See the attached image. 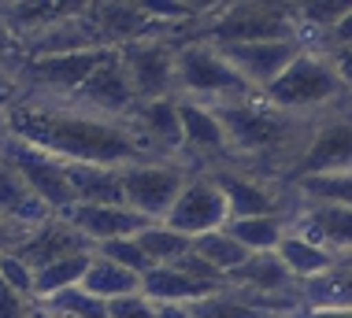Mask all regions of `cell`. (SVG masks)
Listing matches in <instances>:
<instances>
[{
	"mask_svg": "<svg viewBox=\"0 0 352 318\" xmlns=\"http://www.w3.org/2000/svg\"><path fill=\"white\" fill-rule=\"evenodd\" d=\"M4 133L52 152L63 163H100V167H130L152 159L145 141L122 119H104L85 111L71 96L19 93L4 108Z\"/></svg>",
	"mask_w": 352,
	"mask_h": 318,
	"instance_id": "1",
	"label": "cell"
},
{
	"mask_svg": "<svg viewBox=\"0 0 352 318\" xmlns=\"http://www.w3.org/2000/svg\"><path fill=\"white\" fill-rule=\"evenodd\" d=\"M215 115L223 122L234 167L271 181H285V185H289L293 163L300 159L304 144L319 122V115H289L271 108L263 96L223 104V108H215Z\"/></svg>",
	"mask_w": 352,
	"mask_h": 318,
	"instance_id": "2",
	"label": "cell"
},
{
	"mask_svg": "<svg viewBox=\"0 0 352 318\" xmlns=\"http://www.w3.org/2000/svg\"><path fill=\"white\" fill-rule=\"evenodd\" d=\"M182 41L226 45H260V41H297V4H215L204 19L189 23Z\"/></svg>",
	"mask_w": 352,
	"mask_h": 318,
	"instance_id": "3",
	"label": "cell"
},
{
	"mask_svg": "<svg viewBox=\"0 0 352 318\" xmlns=\"http://www.w3.org/2000/svg\"><path fill=\"white\" fill-rule=\"evenodd\" d=\"M175 96L223 108L234 100H249L256 96V89L230 67L223 48L208 41H182L175 45Z\"/></svg>",
	"mask_w": 352,
	"mask_h": 318,
	"instance_id": "4",
	"label": "cell"
},
{
	"mask_svg": "<svg viewBox=\"0 0 352 318\" xmlns=\"http://www.w3.org/2000/svg\"><path fill=\"white\" fill-rule=\"evenodd\" d=\"M260 96L271 108L289 111V115H322L352 100V93L345 89V82L334 71L330 56L311 52V48H300V56L289 63V71L274 85H267Z\"/></svg>",
	"mask_w": 352,
	"mask_h": 318,
	"instance_id": "5",
	"label": "cell"
},
{
	"mask_svg": "<svg viewBox=\"0 0 352 318\" xmlns=\"http://www.w3.org/2000/svg\"><path fill=\"white\" fill-rule=\"evenodd\" d=\"M193 178V170L182 159H145L122 167V189H126V207H134L138 215H145L148 223H164L175 207V200L182 196L186 181Z\"/></svg>",
	"mask_w": 352,
	"mask_h": 318,
	"instance_id": "6",
	"label": "cell"
},
{
	"mask_svg": "<svg viewBox=\"0 0 352 318\" xmlns=\"http://www.w3.org/2000/svg\"><path fill=\"white\" fill-rule=\"evenodd\" d=\"M0 159L12 163L19 174H23L26 185L34 189V196L41 200L56 218L78 204L71 181H67V163L56 159L52 152L34 148V144H26V141H19V137H12V133L0 130Z\"/></svg>",
	"mask_w": 352,
	"mask_h": 318,
	"instance_id": "7",
	"label": "cell"
},
{
	"mask_svg": "<svg viewBox=\"0 0 352 318\" xmlns=\"http://www.w3.org/2000/svg\"><path fill=\"white\" fill-rule=\"evenodd\" d=\"M116 56V48H89V52H67V56H34L15 71V82H23L19 93L37 96H74L85 85L97 67H104Z\"/></svg>",
	"mask_w": 352,
	"mask_h": 318,
	"instance_id": "8",
	"label": "cell"
},
{
	"mask_svg": "<svg viewBox=\"0 0 352 318\" xmlns=\"http://www.w3.org/2000/svg\"><path fill=\"white\" fill-rule=\"evenodd\" d=\"M338 170H352V100L319 115L300 159L289 170V181L308 174H338Z\"/></svg>",
	"mask_w": 352,
	"mask_h": 318,
	"instance_id": "9",
	"label": "cell"
},
{
	"mask_svg": "<svg viewBox=\"0 0 352 318\" xmlns=\"http://www.w3.org/2000/svg\"><path fill=\"white\" fill-rule=\"evenodd\" d=\"M212 181L223 189L226 204H230V218H263V215H293L297 192L285 181H271L260 174L237 167L212 170Z\"/></svg>",
	"mask_w": 352,
	"mask_h": 318,
	"instance_id": "10",
	"label": "cell"
},
{
	"mask_svg": "<svg viewBox=\"0 0 352 318\" xmlns=\"http://www.w3.org/2000/svg\"><path fill=\"white\" fill-rule=\"evenodd\" d=\"M164 223L197 240L204 234H219V229L230 226V204H226L223 189L212 181V174H193Z\"/></svg>",
	"mask_w": 352,
	"mask_h": 318,
	"instance_id": "11",
	"label": "cell"
},
{
	"mask_svg": "<svg viewBox=\"0 0 352 318\" xmlns=\"http://www.w3.org/2000/svg\"><path fill=\"white\" fill-rule=\"evenodd\" d=\"M116 52L141 100L175 96V45L167 37H141V41H130Z\"/></svg>",
	"mask_w": 352,
	"mask_h": 318,
	"instance_id": "12",
	"label": "cell"
},
{
	"mask_svg": "<svg viewBox=\"0 0 352 318\" xmlns=\"http://www.w3.org/2000/svg\"><path fill=\"white\" fill-rule=\"evenodd\" d=\"M71 100L82 104L85 111L104 115V119H122L126 122L130 115H134V108L141 104V96H138L134 82H130L126 67L119 63V52H116L108 63L97 67V71L85 78V85L71 96Z\"/></svg>",
	"mask_w": 352,
	"mask_h": 318,
	"instance_id": "13",
	"label": "cell"
},
{
	"mask_svg": "<svg viewBox=\"0 0 352 318\" xmlns=\"http://www.w3.org/2000/svg\"><path fill=\"white\" fill-rule=\"evenodd\" d=\"M130 126L145 148L152 152V159H182L186 152V130H182V115H178V96H164V100H141Z\"/></svg>",
	"mask_w": 352,
	"mask_h": 318,
	"instance_id": "14",
	"label": "cell"
},
{
	"mask_svg": "<svg viewBox=\"0 0 352 318\" xmlns=\"http://www.w3.org/2000/svg\"><path fill=\"white\" fill-rule=\"evenodd\" d=\"M289 229L316 245L330 248L338 259L352 255V207H338V204H316V200H300L293 204L289 215Z\"/></svg>",
	"mask_w": 352,
	"mask_h": 318,
	"instance_id": "15",
	"label": "cell"
},
{
	"mask_svg": "<svg viewBox=\"0 0 352 318\" xmlns=\"http://www.w3.org/2000/svg\"><path fill=\"white\" fill-rule=\"evenodd\" d=\"M223 56L230 67L260 96L267 85H274L289 71V63L300 56V41H260V45H226Z\"/></svg>",
	"mask_w": 352,
	"mask_h": 318,
	"instance_id": "16",
	"label": "cell"
},
{
	"mask_svg": "<svg viewBox=\"0 0 352 318\" xmlns=\"http://www.w3.org/2000/svg\"><path fill=\"white\" fill-rule=\"evenodd\" d=\"M85 252H97V245H93L85 234H78L71 223H63V218L41 223L37 229H30V234L23 237V245L15 248V255L23 259L26 266H34V271H45V266L60 263V259L85 255Z\"/></svg>",
	"mask_w": 352,
	"mask_h": 318,
	"instance_id": "17",
	"label": "cell"
},
{
	"mask_svg": "<svg viewBox=\"0 0 352 318\" xmlns=\"http://www.w3.org/2000/svg\"><path fill=\"white\" fill-rule=\"evenodd\" d=\"M60 218L71 223L78 234H85L97 248L108 245V240H119V237H138L145 226H152L134 207H100V204H74Z\"/></svg>",
	"mask_w": 352,
	"mask_h": 318,
	"instance_id": "18",
	"label": "cell"
},
{
	"mask_svg": "<svg viewBox=\"0 0 352 318\" xmlns=\"http://www.w3.org/2000/svg\"><path fill=\"white\" fill-rule=\"evenodd\" d=\"M234 288H249L260 296H293L300 293V282L289 274V266L282 263L278 252H252L241 266L230 274Z\"/></svg>",
	"mask_w": 352,
	"mask_h": 318,
	"instance_id": "19",
	"label": "cell"
},
{
	"mask_svg": "<svg viewBox=\"0 0 352 318\" xmlns=\"http://www.w3.org/2000/svg\"><path fill=\"white\" fill-rule=\"evenodd\" d=\"M67 181L78 204L126 207L122 189V167H100V163H67Z\"/></svg>",
	"mask_w": 352,
	"mask_h": 318,
	"instance_id": "20",
	"label": "cell"
},
{
	"mask_svg": "<svg viewBox=\"0 0 352 318\" xmlns=\"http://www.w3.org/2000/svg\"><path fill=\"white\" fill-rule=\"evenodd\" d=\"M0 215L12 218V223L23 226V229H37L41 223L56 218L52 211L34 196V189L23 181V174L4 159H0Z\"/></svg>",
	"mask_w": 352,
	"mask_h": 318,
	"instance_id": "21",
	"label": "cell"
},
{
	"mask_svg": "<svg viewBox=\"0 0 352 318\" xmlns=\"http://www.w3.org/2000/svg\"><path fill=\"white\" fill-rule=\"evenodd\" d=\"M226 285H208L197 282V277L182 274L178 266H152V271L141 277V293L148 296L152 304H197L204 296L219 293Z\"/></svg>",
	"mask_w": 352,
	"mask_h": 318,
	"instance_id": "22",
	"label": "cell"
},
{
	"mask_svg": "<svg viewBox=\"0 0 352 318\" xmlns=\"http://www.w3.org/2000/svg\"><path fill=\"white\" fill-rule=\"evenodd\" d=\"M278 255H282V263L289 266V274L297 277L300 285L316 282V277H322V274L334 271V266H341V259L330 252V248H322V245H316V240H308L300 234H293V229H289V237L282 240Z\"/></svg>",
	"mask_w": 352,
	"mask_h": 318,
	"instance_id": "23",
	"label": "cell"
},
{
	"mask_svg": "<svg viewBox=\"0 0 352 318\" xmlns=\"http://www.w3.org/2000/svg\"><path fill=\"white\" fill-rule=\"evenodd\" d=\"M78 288H85L89 296H97L104 304H111V300H119V296L141 293V274L126 271V266L111 263V259H104V255H93L89 271H85V282Z\"/></svg>",
	"mask_w": 352,
	"mask_h": 318,
	"instance_id": "24",
	"label": "cell"
},
{
	"mask_svg": "<svg viewBox=\"0 0 352 318\" xmlns=\"http://www.w3.org/2000/svg\"><path fill=\"white\" fill-rule=\"evenodd\" d=\"M245 252H278L282 240L289 237V215H263V218H230L226 226Z\"/></svg>",
	"mask_w": 352,
	"mask_h": 318,
	"instance_id": "25",
	"label": "cell"
},
{
	"mask_svg": "<svg viewBox=\"0 0 352 318\" xmlns=\"http://www.w3.org/2000/svg\"><path fill=\"white\" fill-rule=\"evenodd\" d=\"M300 300L304 307H341V311H352V266L341 263L330 274L316 277V282H304Z\"/></svg>",
	"mask_w": 352,
	"mask_h": 318,
	"instance_id": "26",
	"label": "cell"
},
{
	"mask_svg": "<svg viewBox=\"0 0 352 318\" xmlns=\"http://www.w3.org/2000/svg\"><path fill=\"white\" fill-rule=\"evenodd\" d=\"M289 189L297 192L300 200L352 207V170H338V174H308V178L289 181Z\"/></svg>",
	"mask_w": 352,
	"mask_h": 318,
	"instance_id": "27",
	"label": "cell"
},
{
	"mask_svg": "<svg viewBox=\"0 0 352 318\" xmlns=\"http://www.w3.org/2000/svg\"><path fill=\"white\" fill-rule=\"evenodd\" d=\"M138 245L145 248V255L152 259V266H170L175 259H182L186 252H193V237L170 229L167 223H152L138 234Z\"/></svg>",
	"mask_w": 352,
	"mask_h": 318,
	"instance_id": "28",
	"label": "cell"
},
{
	"mask_svg": "<svg viewBox=\"0 0 352 318\" xmlns=\"http://www.w3.org/2000/svg\"><path fill=\"white\" fill-rule=\"evenodd\" d=\"M93 255L97 252H85V255H71V259H60V263L37 271V300H49V296H60L67 288H78L85 282V271H89Z\"/></svg>",
	"mask_w": 352,
	"mask_h": 318,
	"instance_id": "29",
	"label": "cell"
},
{
	"mask_svg": "<svg viewBox=\"0 0 352 318\" xmlns=\"http://www.w3.org/2000/svg\"><path fill=\"white\" fill-rule=\"evenodd\" d=\"M193 252L204 259V263H212L219 274L226 277V282H230V274L237 271V266L245 263V259H249V252H245L241 245H237V240L226 234V229H219V234H204V237H197L193 240Z\"/></svg>",
	"mask_w": 352,
	"mask_h": 318,
	"instance_id": "30",
	"label": "cell"
},
{
	"mask_svg": "<svg viewBox=\"0 0 352 318\" xmlns=\"http://www.w3.org/2000/svg\"><path fill=\"white\" fill-rule=\"evenodd\" d=\"M37 304H45L60 318H108V304L97 300V296H89L85 288H67V293L49 296V300H37Z\"/></svg>",
	"mask_w": 352,
	"mask_h": 318,
	"instance_id": "31",
	"label": "cell"
},
{
	"mask_svg": "<svg viewBox=\"0 0 352 318\" xmlns=\"http://www.w3.org/2000/svg\"><path fill=\"white\" fill-rule=\"evenodd\" d=\"M97 255L104 259H111V263H119V266H126V271H134L145 277L152 271V259L145 255V248L138 245V237H119V240H108V245H100L97 248Z\"/></svg>",
	"mask_w": 352,
	"mask_h": 318,
	"instance_id": "32",
	"label": "cell"
},
{
	"mask_svg": "<svg viewBox=\"0 0 352 318\" xmlns=\"http://www.w3.org/2000/svg\"><path fill=\"white\" fill-rule=\"evenodd\" d=\"M0 282L12 285L19 296H26V300H37V288H34L37 285V271H34V266H26L15 252L0 255Z\"/></svg>",
	"mask_w": 352,
	"mask_h": 318,
	"instance_id": "33",
	"label": "cell"
},
{
	"mask_svg": "<svg viewBox=\"0 0 352 318\" xmlns=\"http://www.w3.org/2000/svg\"><path fill=\"white\" fill-rule=\"evenodd\" d=\"M108 318H160V304H152L145 293L119 296L108 304Z\"/></svg>",
	"mask_w": 352,
	"mask_h": 318,
	"instance_id": "34",
	"label": "cell"
},
{
	"mask_svg": "<svg viewBox=\"0 0 352 318\" xmlns=\"http://www.w3.org/2000/svg\"><path fill=\"white\" fill-rule=\"evenodd\" d=\"M170 266H178V271H182V274L197 277V282H208V285H230V282H226L223 274L215 271L212 263H204V259L197 255V252H186L182 259H175V263H170Z\"/></svg>",
	"mask_w": 352,
	"mask_h": 318,
	"instance_id": "35",
	"label": "cell"
},
{
	"mask_svg": "<svg viewBox=\"0 0 352 318\" xmlns=\"http://www.w3.org/2000/svg\"><path fill=\"white\" fill-rule=\"evenodd\" d=\"M30 307H34V300L19 296L12 285L0 282V318H30Z\"/></svg>",
	"mask_w": 352,
	"mask_h": 318,
	"instance_id": "36",
	"label": "cell"
},
{
	"mask_svg": "<svg viewBox=\"0 0 352 318\" xmlns=\"http://www.w3.org/2000/svg\"><path fill=\"white\" fill-rule=\"evenodd\" d=\"M26 234H30V229L15 226L12 218L0 215V255H4V252H15V248L23 245V237H26Z\"/></svg>",
	"mask_w": 352,
	"mask_h": 318,
	"instance_id": "37",
	"label": "cell"
},
{
	"mask_svg": "<svg viewBox=\"0 0 352 318\" xmlns=\"http://www.w3.org/2000/svg\"><path fill=\"white\" fill-rule=\"evenodd\" d=\"M330 63H334V71L341 74V82H345V89L352 93V45L345 48H330Z\"/></svg>",
	"mask_w": 352,
	"mask_h": 318,
	"instance_id": "38",
	"label": "cell"
},
{
	"mask_svg": "<svg viewBox=\"0 0 352 318\" xmlns=\"http://www.w3.org/2000/svg\"><path fill=\"white\" fill-rule=\"evenodd\" d=\"M345 45H352V12L334 26V34H330V41H327V52L330 48H345Z\"/></svg>",
	"mask_w": 352,
	"mask_h": 318,
	"instance_id": "39",
	"label": "cell"
},
{
	"mask_svg": "<svg viewBox=\"0 0 352 318\" xmlns=\"http://www.w3.org/2000/svg\"><path fill=\"white\" fill-rule=\"evenodd\" d=\"M293 318H352V311H341V307H300V315Z\"/></svg>",
	"mask_w": 352,
	"mask_h": 318,
	"instance_id": "40",
	"label": "cell"
},
{
	"mask_svg": "<svg viewBox=\"0 0 352 318\" xmlns=\"http://www.w3.org/2000/svg\"><path fill=\"white\" fill-rule=\"evenodd\" d=\"M160 318H197L189 304H160Z\"/></svg>",
	"mask_w": 352,
	"mask_h": 318,
	"instance_id": "41",
	"label": "cell"
},
{
	"mask_svg": "<svg viewBox=\"0 0 352 318\" xmlns=\"http://www.w3.org/2000/svg\"><path fill=\"white\" fill-rule=\"evenodd\" d=\"M30 318H56V315H52L45 304H37V300H34V307H30Z\"/></svg>",
	"mask_w": 352,
	"mask_h": 318,
	"instance_id": "42",
	"label": "cell"
}]
</instances>
